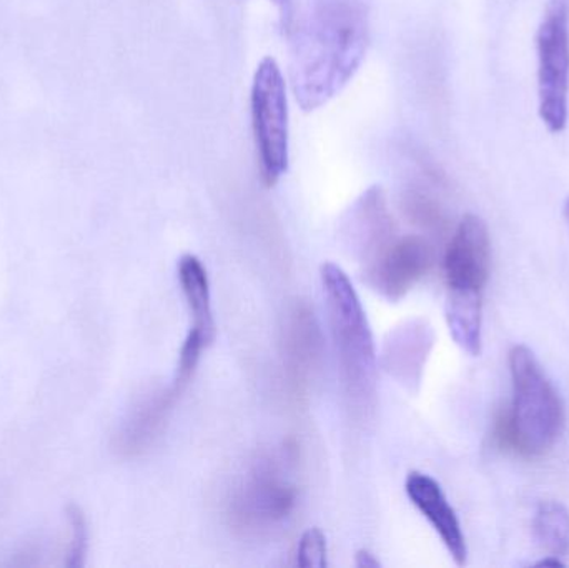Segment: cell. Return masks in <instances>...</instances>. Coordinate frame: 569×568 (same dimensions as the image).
<instances>
[{"label": "cell", "instance_id": "obj_1", "mask_svg": "<svg viewBox=\"0 0 569 568\" xmlns=\"http://www.w3.org/2000/svg\"><path fill=\"white\" fill-rule=\"evenodd\" d=\"M367 22L355 0H323L295 50L293 86L305 110L327 102L360 66L367 52Z\"/></svg>", "mask_w": 569, "mask_h": 568}, {"label": "cell", "instance_id": "obj_2", "mask_svg": "<svg viewBox=\"0 0 569 568\" xmlns=\"http://www.w3.org/2000/svg\"><path fill=\"white\" fill-rule=\"evenodd\" d=\"M320 277L345 397L353 416L367 417L377 396V352L367 313L340 267L323 263Z\"/></svg>", "mask_w": 569, "mask_h": 568}, {"label": "cell", "instance_id": "obj_3", "mask_svg": "<svg viewBox=\"0 0 569 568\" xmlns=\"http://www.w3.org/2000/svg\"><path fill=\"white\" fill-rule=\"evenodd\" d=\"M508 362L513 383V403L505 426L508 442L518 452L543 456L563 436V400L527 346H515Z\"/></svg>", "mask_w": 569, "mask_h": 568}, {"label": "cell", "instance_id": "obj_4", "mask_svg": "<svg viewBox=\"0 0 569 568\" xmlns=\"http://www.w3.org/2000/svg\"><path fill=\"white\" fill-rule=\"evenodd\" d=\"M293 450L283 447L257 457L230 492L229 519L246 536H270L282 529L298 502L291 479Z\"/></svg>", "mask_w": 569, "mask_h": 568}, {"label": "cell", "instance_id": "obj_5", "mask_svg": "<svg viewBox=\"0 0 569 568\" xmlns=\"http://www.w3.org/2000/svg\"><path fill=\"white\" fill-rule=\"evenodd\" d=\"M252 126L260 179L272 189L282 179L290 160L288 102L279 63L267 57L257 67L252 83Z\"/></svg>", "mask_w": 569, "mask_h": 568}, {"label": "cell", "instance_id": "obj_6", "mask_svg": "<svg viewBox=\"0 0 569 568\" xmlns=\"http://www.w3.org/2000/svg\"><path fill=\"white\" fill-rule=\"evenodd\" d=\"M538 110L551 133L563 132L569 100V0H548L538 27Z\"/></svg>", "mask_w": 569, "mask_h": 568}, {"label": "cell", "instance_id": "obj_7", "mask_svg": "<svg viewBox=\"0 0 569 568\" xmlns=\"http://www.w3.org/2000/svg\"><path fill=\"white\" fill-rule=\"evenodd\" d=\"M433 260V247L423 237H395L365 266V280L385 299L398 302L430 272Z\"/></svg>", "mask_w": 569, "mask_h": 568}, {"label": "cell", "instance_id": "obj_8", "mask_svg": "<svg viewBox=\"0 0 569 568\" xmlns=\"http://www.w3.org/2000/svg\"><path fill=\"white\" fill-rule=\"evenodd\" d=\"M443 267L448 289L483 292L490 277L491 239L481 217L468 213L461 219L448 243Z\"/></svg>", "mask_w": 569, "mask_h": 568}, {"label": "cell", "instance_id": "obj_9", "mask_svg": "<svg viewBox=\"0 0 569 568\" xmlns=\"http://www.w3.org/2000/svg\"><path fill=\"white\" fill-rule=\"evenodd\" d=\"M405 492L433 527L455 564L463 567L468 559L467 540L457 512L448 502L440 484L427 474L411 472L405 482Z\"/></svg>", "mask_w": 569, "mask_h": 568}, {"label": "cell", "instance_id": "obj_10", "mask_svg": "<svg viewBox=\"0 0 569 568\" xmlns=\"http://www.w3.org/2000/svg\"><path fill=\"white\" fill-rule=\"evenodd\" d=\"M433 343V327L425 320L401 323L385 340V370L408 390H417Z\"/></svg>", "mask_w": 569, "mask_h": 568}, {"label": "cell", "instance_id": "obj_11", "mask_svg": "<svg viewBox=\"0 0 569 568\" xmlns=\"http://www.w3.org/2000/svg\"><path fill=\"white\" fill-rule=\"evenodd\" d=\"M395 223L388 212L387 200L380 187H373L361 197L348 223V240L355 256L367 266L391 240Z\"/></svg>", "mask_w": 569, "mask_h": 568}, {"label": "cell", "instance_id": "obj_12", "mask_svg": "<svg viewBox=\"0 0 569 568\" xmlns=\"http://www.w3.org/2000/svg\"><path fill=\"white\" fill-rule=\"evenodd\" d=\"M182 392V387L173 382L169 389L150 397L142 406L137 407L117 436V450L129 457L139 456L147 450V447L159 436L173 403Z\"/></svg>", "mask_w": 569, "mask_h": 568}, {"label": "cell", "instance_id": "obj_13", "mask_svg": "<svg viewBox=\"0 0 569 568\" xmlns=\"http://www.w3.org/2000/svg\"><path fill=\"white\" fill-rule=\"evenodd\" d=\"M483 292L448 289L447 322L455 343L468 356L478 357L483 343Z\"/></svg>", "mask_w": 569, "mask_h": 568}, {"label": "cell", "instance_id": "obj_14", "mask_svg": "<svg viewBox=\"0 0 569 568\" xmlns=\"http://www.w3.org/2000/svg\"><path fill=\"white\" fill-rule=\"evenodd\" d=\"M177 270H179L180 287L192 317L190 330L200 333L207 342L212 343L216 339V320H213L212 296H210L206 267L196 256L187 253L179 260Z\"/></svg>", "mask_w": 569, "mask_h": 568}, {"label": "cell", "instance_id": "obj_15", "mask_svg": "<svg viewBox=\"0 0 569 568\" xmlns=\"http://www.w3.org/2000/svg\"><path fill=\"white\" fill-rule=\"evenodd\" d=\"M320 330L313 312L303 307H298L290 317L287 329L288 357L293 362V369L298 376H305L313 367L315 357L321 346Z\"/></svg>", "mask_w": 569, "mask_h": 568}, {"label": "cell", "instance_id": "obj_16", "mask_svg": "<svg viewBox=\"0 0 569 568\" xmlns=\"http://www.w3.org/2000/svg\"><path fill=\"white\" fill-rule=\"evenodd\" d=\"M533 536L538 546L550 556H569V512L557 500H545L533 517Z\"/></svg>", "mask_w": 569, "mask_h": 568}, {"label": "cell", "instance_id": "obj_17", "mask_svg": "<svg viewBox=\"0 0 569 568\" xmlns=\"http://www.w3.org/2000/svg\"><path fill=\"white\" fill-rule=\"evenodd\" d=\"M295 566L301 568L327 567V539L317 527L308 529L298 542Z\"/></svg>", "mask_w": 569, "mask_h": 568}, {"label": "cell", "instance_id": "obj_18", "mask_svg": "<svg viewBox=\"0 0 569 568\" xmlns=\"http://www.w3.org/2000/svg\"><path fill=\"white\" fill-rule=\"evenodd\" d=\"M69 520L72 526V539H70L69 556H67V567H82L87 554V540H89V532H87L86 517L79 507H69Z\"/></svg>", "mask_w": 569, "mask_h": 568}, {"label": "cell", "instance_id": "obj_19", "mask_svg": "<svg viewBox=\"0 0 569 568\" xmlns=\"http://www.w3.org/2000/svg\"><path fill=\"white\" fill-rule=\"evenodd\" d=\"M277 7L280 10V20H282V29L284 33H290L293 30L295 9L293 0H276Z\"/></svg>", "mask_w": 569, "mask_h": 568}, {"label": "cell", "instance_id": "obj_20", "mask_svg": "<svg viewBox=\"0 0 569 568\" xmlns=\"http://www.w3.org/2000/svg\"><path fill=\"white\" fill-rule=\"evenodd\" d=\"M355 566L358 568H378L381 567V564L378 562L377 557L370 550L361 549L355 556Z\"/></svg>", "mask_w": 569, "mask_h": 568}, {"label": "cell", "instance_id": "obj_21", "mask_svg": "<svg viewBox=\"0 0 569 568\" xmlns=\"http://www.w3.org/2000/svg\"><path fill=\"white\" fill-rule=\"evenodd\" d=\"M537 567H565V562H561L560 557L548 556L547 559L541 560L537 564Z\"/></svg>", "mask_w": 569, "mask_h": 568}, {"label": "cell", "instance_id": "obj_22", "mask_svg": "<svg viewBox=\"0 0 569 568\" xmlns=\"http://www.w3.org/2000/svg\"><path fill=\"white\" fill-rule=\"evenodd\" d=\"M565 216H567L568 226H569V199H568V202H567V207H565Z\"/></svg>", "mask_w": 569, "mask_h": 568}]
</instances>
